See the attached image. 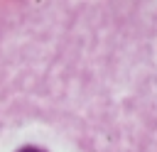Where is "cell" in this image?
Segmentation results:
<instances>
[{
	"instance_id": "1",
	"label": "cell",
	"mask_w": 157,
	"mask_h": 152,
	"mask_svg": "<svg viewBox=\"0 0 157 152\" xmlns=\"http://www.w3.org/2000/svg\"><path fill=\"white\" fill-rule=\"evenodd\" d=\"M17 152H44L42 147H32V145H27V147H20Z\"/></svg>"
}]
</instances>
